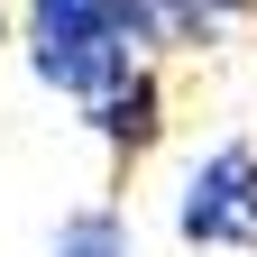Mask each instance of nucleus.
Listing matches in <instances>:
<instances>
[{
  "label": "nucleus",
  "instance_id": "obj_2",
  "mask_svg": "<svg viewBox=\"0 0 257 257\" xmlns=\"http://www.w3.org/2000/svg\"><path fill=\"white\" fill-rule=\"evenodd\" d=\"M184 239L202 248H257V147H220L184 184Z\"/></svg>",
  "mask_w": 257,
  "mask_h": 257
},
{
  "label": "nucleus",
  "instance_id": "obj_4",
  "mask_svg": "<svg viewBox=\"0 0 257 257\" xmlns=\"http://www.w3.org/2000/svg\"><path fill=\"white\" fill-rule=\"evenodd\" d=\"M92 119H101V138L147 147V138H156V83H147V74H128L119 92H101V101H92Z\"/></svg>",
  "mask_w": 257,
  "mask_h": 257
},
{
  "label": "nucleus",
  "instance_id": "obj_3",
  "mask_svg": "<svg viewBox=\"0 0 257 257\" xmlns=\"http://www.w3.org/2000/svg\"><path fill=\"white\" fill-rule=\"evenodd\" d=\"M248 0H128V37L138 46H211Z\"/></svg>",
  "mask_w": 257,
  "mask_h": 257
},
{
  "label": "nucleus",
  "instance_id": "obj_5",
  "mask_svg": "<svg viewBox=\"0 0 257 257\" xmlns=\"http://www.w3.org/2000/svg\"><path fill=\"white\" fill-rule=\"evenodd\" d=\"M55 257H128V230H119L110 211H83V220H64Z\"/></svg>",
  "mask_w": 257,
  "mask_h": 257
},
{
  "label": "nucleus",
  "instance_id": "obj_1",
  "mask_svg": "<svg viewBox=\"0 0 257 257\" xmlns=\"http://www.w3.org/2000/svg\"><path fill=\"white\" fill-rule=\"evenodd\" d=\"M28 37H37V74L74 101H101L119 92L138 64H128V0H37L28 10Z\"/></svg>",
  "mask_w": 257,
  "mask_h": 257
}]
</instances>
